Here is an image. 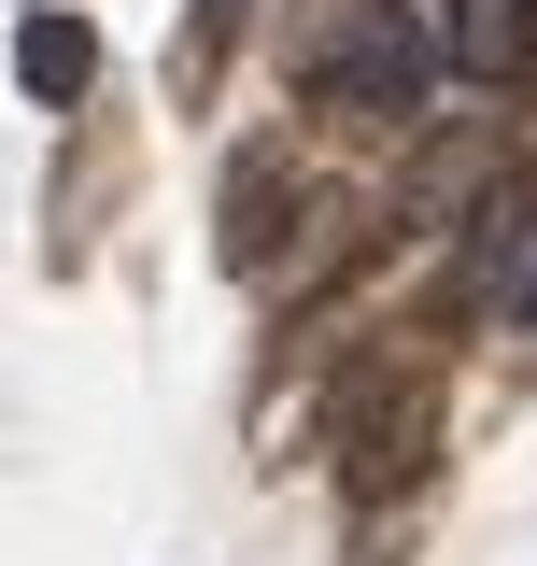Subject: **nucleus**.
<instances>
[{"mask_svg":"<svg viewBox=\"0 0 537 566\" xmlns=\"http://www.w3.org/2000/svg\"><path fill=\"white\" fill-rule=\"evenodd\" d=\"M495 326H537V241H524V270H509V297H495Z\"/></svg>","mask_w":537,"mask_h":566,"instance_id":"6e6552de","label":"nucleus"},{"mask_svg":"<svg viewBox=\"0 0 537 566\" xmlns=\"http://www.w3.org/2000/svg\"><path fill=\"white\" fill-rule=\"evenodd\" d=\"M14 85H29L43 114H71V99L99 85V29H85V14H57V0H43V14L14 29Z\"/></svg>","mask_w":537,"mask_h":566,"instance_id":"423d86ee","label":"nucleus"},{"mask_svg":"<svg viewBox=\"0 0 537 566\" xmlns=\"http://www.w3.org/2000/svg\"><path fill=\"white\" fill-rule=\"evenodd\" d=\"M424 14H439V43H453L467 85H524L537 71V0H424Z\"/></svg>","mask_w":537,"mask_h":566,"instance_id":"20e7f679","label":"nucleus"},{"mask_svg":"<svg viewBox=\"0 0 537 566\" xmlns=\"http://www.w3.org/2000/svg\"><path fill=\"white\" fill-rule=\"evenodd\" d=\"M283 227H297V156L283 142H241L227 156V212H212V255L227 270H283Z\"/></svg>","mask_w":537,"mask_h":566,"instance_id":"7ed1b4c3","label":"nucleus"},{"mask_svg":"<svg viewBox=\"0 0 537 566\" xmlns=\"http://www.w3.org/2000/svg\"><path fill=\"white\" fill-rule=\"evenodd\" d=\"M241 14H255V0H185V43H170V99H212V71H227V43H241Z\"/></svg>","mask_w":537,"mask_h":566,"instance_id":"0eeeda50","label":"nucleus"},{"mask_svg":"<svg viewBox=\"0 0 537 566\" xmlns=\"http://www.w3.org/2000/svg\"><path fill=\"white\" fill-rule=\"evenodd\" d=\"M481 199H495V142H453V128H439V142H424V156H410V185H397V227H453V212H481Z\"/></svg>","mask_w":537,"mask_h":566,"instance_id":"39448f33","label":"nucleus"},{"mask_svg":"<svg viewBox=\"0 0 537 566\" xmlns=\"http://www.w3.org/2000/svg\"><path fill=\"white\" fill-rule=\"evenodd\" d=\"M312 99H326V114H382V128H410V114L439 99V14L354 0L339 43H312Z\"/></svg>","mask_w":537,"mask_h":566,"instance_id":"f03ea898","label":"nucleus"},{"mask_svg":"<svg viewBox=\"0 0 537 566\" xmlns=\"http://www.w3.org/2000/svg\"><path fill=\"white\" fill-rule=\"evenodd\" d=\"M326 439H339V495H410L439 468V368L424 354H382L326 397Z\"/></svg>","mask_w":537,"mask_h":566,"instance_id":"f257e3e1","label":"nucleus"}]
</instances>
